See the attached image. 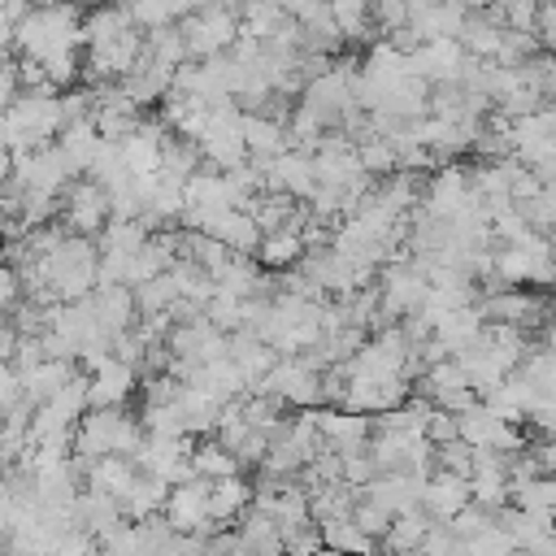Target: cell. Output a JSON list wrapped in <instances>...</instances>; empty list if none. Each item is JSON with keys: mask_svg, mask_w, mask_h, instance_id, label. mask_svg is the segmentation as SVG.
Masks as SVG:
<instances>
[{"mask_svg": "<svg viewBox=\"0 0 556 556\" xmlns=\"http://www.w3.org/2000/svg\"><path fill=\"white\" fill-rule=\"evenodd\" d=\"M13 48H17V56H30L39 65L56 52H78L83 48V13L65 9V4L26 9V17L13 26Z\"/></svg>", "mask_w": 556, "mask_h": 556, "instance_id": "cell-1", "label": "cell"}, {"mask_svg": "<svg viewBox=\"0 0 556 556\" xmlns=\"http://www.w3.org/2000/svg\"><path fill=\"white\" fill-rule=\"evenodd\" d=\"M178 35H182L191 61L222 56V52H230L235 39H239V9H230V4L191 9V13L178 22Z\"/></svg>", "mask_w": 556, "mask_h": 556, "instance_id": "cell-2", "label": "cell"}, {"mask_svg": "<svg viewBox=\"0 0 556 556\" xmlns=\"http://www.w3.org/2000/svg\"><path fill=\"white\" fill-rule=\"evenodd\" d=\"M256 391L274 395L295 413H308V408H321V369L308 356H278V365L261 378Z\"/></svg>", "mask_w": 556, "mask_h": 556, "instance_id": "cell-3", "label": "cell"}, {"mask_svg": "<svg viewBox=\"0 0 556 556\" xmlns=\"http://www.w3.org/2000/svg\"><path fill=\"white\" fill-rule=\"evenodd\" d=\"M65 235H78V239H96L104 226H109V195L91 182V178H78L61 191V217Z\"/></svg>", "mask_w": 556, "mask_h": 556, "instance_id": "cell-4", "label": "cell"}, {"mask_svg": "<svg viewBox=\"0 0 556 556\" xmlns=\"http://www.w3.org/2000/svg\"><path fill=\"white\" fill-rule=\"evenodd\" d=\"M161 521L178 539H204V534H213L217 526L208 521V482L195 478L187 486H169V500L161 508Z\"/></svg>", "mask_w": 556, "mask_h": 556, "instance_id": "cell-5", "label": "cell"}, {"mask_svg": "<svg viewBox=\"0 0 556 556\" xmlns=\"http://www.w3.org/2000/svg\"><path fill=\"white\" fill-rule=\"evenodd\" d=\"M313 421H317V439L334 452V456H356L369 447V434H374V421L361 417V413H343V408H313Z\"/></svg>", "mask_w": 556, "mask_h": 556, "instance_id": "cell-6", "label": "cell"}, {"mask_svg": "<svg viewBox=\"0 0 556 556\" xmlns=\"http://www.w3.org/2000/svg\"><path fill=\"white\" fill-rule=\"evenodd\" d=\"M239 135H243V148H248V161H252V165H265V161L282 156V152H291V143H287V122H282V117L243 113Z\"/></svg>", "mask_w": 556, "mask_h": 556, "instance_id": "cell-7", "label": "cell"}, {"mask_svg": "<svg viewBox=\"0 0 556 556\" xmlns=\"http://www.w3.org/2000/svg\"><path fill=\"white\" fill-rule=\"evenodd\" d=\"M87 304H91L96 326H100L109 339L135 330V321H139V313H135V291H130V287H96V291L87 295Z\"/></svg>", "mask_w": 556, "mask_h": 556, "instance_id": "cell-8", "label": "cell"}, {"mask_svg": "<svg viewBox=\"0 0 556 556\" xmlns=\"http://www.w3.org/2000/svg\"><path fill=\"white\" fill-rule=\"evenodd\" d=\"M135 382H139V374L109 356L96 374H87V408H126Z\"/></svg>", "mask_w": 556, "mask_h": 556, "instance_id": "cell-9", "label": "cell"}, {"mask_svg": "<svg viewBox=\"0 0 556 556\" xmlns=\"http://www.w3.org/2000/svg\"><path fill=\"white\" fill-rule=\"evenodd\" d=\"M465 504H469V482H465V478L439 473V469L426 478V486H421V513H426V517H434V521L443 526V521H452Z\"/></svg>", "mask_w": 556, "mask_h": 556, "instance_id": "cell-10", "label": "cell"}, {"mask_svg": "<svg viewBox=\"0 0 556 556\" xmlns=\"http://www.w3.org/2000/svg\"><path fill=\"white\" fill-rule=\"evenodd\" d=\"M135 478H139V469L126 456H100V460L83 465V486L96 491V495H109L117 504L126 500V491L135 486Z\"/></svg>", "mask_w": 556, "mask_h": 556, "instance_id": "cell-11", "label": "cell"}, {"mask_svg": "<svg viewBox=\"0 0 556 556\" xmlns=\"http://www.w3.org/2000/svg\"><path fill=\"white\" fill-rule=\"evenodd\" d=\"M74 374H78V365H70V361H39V365H30V369L17 374V382H22V400H26L30 408L48 404Z\"/></svg>", "mask_w": 556, "mask_h": 556, "instance_id": "cell-12", "label": "cell"}, {"mask_svg": "<svg viewBox=\"0 0 556 556\" xmlns=\"http://www.w3.org/2000/svg\"><path fill=\"white\" fill-rule=\"evenodd\" d=\"M182 204L187 208H200V213H222V208H235V195H230V182L226 174H213V169H195L187 182H182Z\"/></svg>", "mask_w": 556, "mask_h": 556, "instance_id": "cell-13", "label": "cell"}, {"mask_svg": "<svg viewBox=\"0 0 556 556\" xmlns=\"http://www.w3.org/2000/svg\"><path fill=\"white\" fill-rule=\"evenodd\" d=\"M248 508H252V482L243 473L222 478V482H208V521L213 526H226V521L243 517Z\"/></svg>", "mask_w": 556, "mask_h": 556, "instance_id": "cell-14", "label": "cell"}, {"mask_svg": "<svg viewBox=\"0 0 556 556\" xmlns=\"http://www.w3.org/2000/svg\"><path fill=\"white\" fill-rule=\"evenodd\" d=\"M165 500H169V486H165L161 478H152V473H139V478H135V486H130V491H126V500H122V517H126L130 526L152 521V517H161Z\"/></svg>", "mask_w": 556, "mask_h": 556, "instance_id": "cell-15", "label": "cell"}, {"mask_svg": "<svg viewBox=\"0 0 556 556\" xmlns=\"http://www.w3.org/2000/svg\"><path fill=\"white\" fill-rule=\"evenodd\" d=\"M500 39H504V30H500L482 9H469L465 26H460V35H456V43L465 48V56H473V61H495V56H500Z\"/></svg>", "mask_w": 556, "mask_h": 556, "instance_id": "cell-16", "label": "cell"}, {"mask_svg": "<svg viewBox=\"0 0 556 556\" xmlns=\"http://www.w3.org/2000/svg\"><path fill=\"white\" fill-rule=\"evenodd\" d=\"M300 226H304V217H300V222H291V226H282V230H274V235H265V239H261V248H256V261H261L265 269H291L295 261H304Z\"/></svg>", "mask_w": 556, "mask_h": 556, "instance_id": "cell-17", "label": "cell"}, {"mask_svg": "<svg viewBox=\"0 0 556 556\" xmlns=\"http://www.w3.org/2000/svg\"><path fill=\"white\" fill-rule=\"evenodd\" d=\"M430 526H434V521H430L421 508L391 517V526H387V534H382V552H391V556H408V552H417V547L426 543V530H430Z\"/></svg>", "mask_w": 556, "mask_h": 556, "instance_id": "cell-18", "label": "cell"}, {"mask_svg": "<svg viewBox=\"0 0 556 556\" xmlns=\"http://www.w3.org/2000/svg\"><path fill=\"white\" fill-rule=\"evenodd\" d=\"M508 504L526 517L556 521V478H530L521 486H508Z\"/></svg>", "mask_w": 556, "mask_h": 556, "instance_id": "cell-19", "label": "cell"}, {"mask_svg": "<svg viewBox=\"0 0 556 556\" xmlns=\"http://www.w3.org/2000/svg\"><path fill=\"white\" fill-rule=\"evenodd\" d=\"M126 30H130L126 9H91V13H83V48H87V52L109 48V43L122 39Z\"/></svg>", "mask_w": 556, "mask_h": 556, "instance_id": "cell-20", "label": "cell"}, {"mask_svg": "<svg viewBox=\"0 0 556 556\" xmlns=\"http://www.w3.org/2000/svg\"><path fill=\"white\" fill-rule=\"evenodd\" d=\"M191 469H195V478H204V482H222V478L243 473L239 460H235L226 447H217L213 439H195V447H191Z\"/></svg>", "mask_w": 556, "mask_h": 556, "instance_id": "cell-21", "label": "cell"}, {"mask_svg": "<svg viewBox=\"0 0 556 556\" xmlns=\"http://www.w3.org/2000/svg\"><path fill=\"white\" fill-rule=\"evenodd\" d=\"M321 530V547H330V552H339V556H374V539H365L356 526H352V517H334V521H326V526H317Z\"/></svg>", "mask_w": 556, "mask_h": 556, "instance_id": "cell-22", "label": "cell"}, {"mask_svg": "<svg viewBox=\"0 0 556 556\" xmlns=\"http://www.w3.org/2000/svg\"><path fill=\"white\" fill-rule=\"evenodd\" d=\"M330 22H334V30H339L343 43H365V39H374L369 4H361V0H339V4H330Z\"/></svg>", "mask_w": 556, "mask_h": 556, "instance_id": "cell-23", "label": "cell"}, {"mask_svg": "<svg viewBox=\"0 0 556 556\" xmlns=\"http://www.w3.org/2000/svg\"><path fill=\"white\" fill-rule=\"evenodd\" d=\"M148 222L135 217V222H109L100 230V252H122V256H135L143 243H148Z\"/></svg>", "mask_w": 556, "mask_h": 556, "instance_id": "cell-24", "label": "cell"}, {"mask_svg": "<svg viewBox=\"0 0 556 556\" xmlns=\"http://www.w3.org/2000/svg\"><path fill=\"white\" fill-rule=\"evenodd\" d=\"M348 517H352V526H356L365 539H374V543H382V534H387V526H391V513H387V508H378V504H374V500H365V495L352 504V513H348Z\"/></svg>", "mask_w": 556, "mask_h": 556, "instance_id": "cell-25", "label": "cell"}, {"mask_svg": "<svg viewBox=\"0 0 556 556\" xmlns=\"http://www.w3.org/2000/svg\"><path fill=\"white\" fill-rule=\"evenodd\" d=\"M443 526H447V534H452L456 543H469L473 534H482V530L491 526V513H486V508H478V504L469 500V504H465V508H460L452 521H443Z\"/></svg>", "mask_w": 556, "mask_h": 556, "instance_id": "cell-26", "label": "cell"}, {"mask_svg": "<svg viewBox=\"0 0 556 556\" xmlns=\"http://www.w3.org/2000/svg\"><path fill=\"white\" fill-rule=\"evenodd\" d=\"M369 22H374V26H382V35L391 39V35H400V30L408 26V4L382 0V4H374V9H369Z\"/></svg>", "mask_w": 556, "mask_h": 556, "instance_id": "cell-27", "label": "cell"}, {"mask_svg": "<svg viewBox=\"0 0 556 556\" xmlns=\"http://www.w3.org/2000/svg\"><path fill=\"white\" fill-rule=\"evenodd\" d=\"M317 552H321V530L317 526L282 534V556H317Z\"/></svg>", "mask_w": 556, "mask_h": 556, "instance_id": "cell-28", "label": "cell"}, {"mask_svg": "<svg viewBox=\"0 0 556 556\" xmlns=\"http://www.w3.org/2000/svg\"><path fill=\"white\" fill-rule=\"evenodd\" d=\"M421 434H426V443H430V447H443V443H456V417H452V413H443V408H434Z\"/></svg>", "mask_w": 556, "mask_h": 556, "instance_id": "cell-29", "label": "cell"}, {"mask_svg": "<svg viewBox=\"0 0 556 556\" xmlns=\"http://www.w3.org/2000/svg\"><path fill=\"white\" fill-rule=\"evenodd\" d=\"M17 300H22V282H17V269H13L9 261H0V313L9 317V313L17 308Z\"/></svg>", "mask_w": 556, "mask_h": 556, "instance_id": "cell-30", "label": "cell"}, {"mask_svg": "<svg viewBox=\"0 0 556 556\" xmlns=\"http://www.w3.org/2000/svg\"><path fill=\"white\" fill-rule=\"evenodd\" d=\"M526 452L534 456V465H539V473H543V478H556V443H552V439L526 443Z\"/></svg>", "mask_w": 556, "mask_h": 556, "instance_id": "cell-31", "label": "cell"}, {"mask_svg": "<svg viewBox=\"0 0 556 556\" xmlns=\"http://www.w3.org/2000/svg\"><path fill=\"white\" fill-rule=\"evenodd\" d=\"M13 26L17 22H9L4 9H0V56H9V48H13Z\"/></svg>", "mask_w": 556, "mask_h": 556, "instance_id": "cell-32", "label": "cell"}, {"mask_svg": "<svg viewBox=\"0 0 556 556\" xmlns=\"http://www.w3.org/2000/svg\"><path fill=\"white\" fill-rule=\"evenodd\" d=\"M4 230H13V222H9V208L0 204V235H4Z\"/></svg>", "mask_w": 556, "mask_h": 556, "instance_id": "cell-33", "label": "cell"}, {"mask_svg": "<svg viewBox=\"0 0 556 556\" xmlns=\"http://www.w3.org/2000/svg\"><path fill=\"white\" fill-rule=\"evenodd\" d=\"M317 556H339V552H330V547H321V552H317Z\"/></svg>", "mask_w": 556, "mask_h": 556, "instance_id": "cell-34", "label": "cell"}]
</instances>
